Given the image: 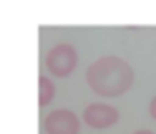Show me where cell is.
<instances>
[{
	"instance_id": "6da1fadb",
	"label": "cell",
	"mask_w": 156,
	"mask_h": 134,
	"mask_svg": "<svg viewBox=\"0 0 156 134\" xmlns=\"http://www.w3.org/2000/svg\"><path fill=\"white\" fill-rule=\"evenodd\" d=\"M87 81L98 96L118 97L132 86L134 70L125 59L118 55H105L88 66Z\"/></svg>"
},
{
	"instance_id": "7a4b0ae2",
	"label": "cell",
	"mask_w": 156,
	"mask_h": 134,
	"mask_svg": "<svg viewBox=\"0 0 156 134\" xmlns=\"http://www.w3.org/2000/svg\"><path fill=\"white\" fill-rule=\"evenodd\" d=\"M77 50L68 44V42H61L55 44L48 50L46 53V68L53 77H68L77 66Z\"/></svg>"
},
{
	"instance_id": "3957f363",
	"label": "cell",
	"mask_w": 156,
	"mask_h": 134,
	"mask_svg": "<svg viewBox=\"0 0 156 134\" xmlns=\"http://www.w3.org/2000/svg\"><path fill=\"white\" fill-rule=\"evenodd\" d=\"M79 119L70 108H55L44 118L46 134H77L79 132Z\"/></svg>"
},
{
	"instance_id": "277c9868",
	"label": "cell",
	"mask_w": 156,
	"mask_h": 134,
	"mask_svg": "<svg viewBox=\"0 0 156 134\" xmlns=\"http://www.w3.org/2000/svg\"><path fill=\"white\" fill-rule=\"evenodd\" d=\"M118 118L119 112L105 103H90L83 112L85 123L92 129H108L118 121Z\"/></svg>"
},
{
	"instance_id": "5b68a950",
	"label": "cell",
	"mask_w": 156,
	"mask_h": 134,
	"mask_svg": "<svg viewBox=\"0 0 156 134\" xmlns=\"http://www.w3.org/2000/svg\"><path fill=\"white\" fill-rule=\"evenodd\" d=\"M55 97V85L50 77L39 76V107H46Z\"/></svg>"
},
{
	"instance_id": "8992f818",
	"label": "cell",
	"mask_w": 156,
	"mask_h": 134,
	"mask_svg": "<svg viewBox=\"0 0 156 134\" xmlns=\"http://www.w3.org/2000/svg\"><path fill=\"white\" fill-rule=\"evenodd\" d=\"M149 114H151V118L152 119H156V96L151 99V103H149Z\"/></svg>"
},
{
	"instance_id": "52a82bcc",
	"label": "cell",
	"mask_w": 156,
	"mask_h": 134,
	"mask_svg": "<svg viewBox=\"0 0 156 134\" xmlns=\"http://www.w3.org/2000/svg\"><path fill=\"white\" fill-rule=\"evenodd\" d=\"M132 134H156V132H152V130H145V129H141V130H136V132H132Z\"/></svg>"
}]
</instances>
